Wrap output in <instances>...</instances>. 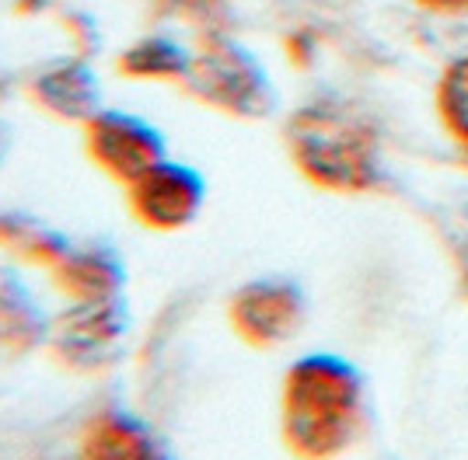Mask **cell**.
<instances>
[{
    "label": "cell",
    "instance_id": "cell-1",
    "mask_svg": "<svg viewBox=\"0 0 468 460\" xmlns=\"http://www.w3.org/2000/svg\"><path fill=\"white\" fill-rule=\"evenodd\" d=\"M360 425V377L335 356H304L283 381V436L304 460L346 450Z\"/></svg>",
    "mask_w": 468,
    "mask_h": 460
},
{
    "label": "cell",
    "instance_id": "cell-2",
    "mask_svg": "<svg viewBox=\"0 0 468 460\" xmlns=\"http://www.w3.org/2000/svg\"><path fill=\"white\" fill-rule=\"evenodd\" d=\"M291 151L301 172L325 189H364L371 185L374 136L343 105H308L293 115Z\"/></svg>",
    "mask_w": 468,
    "mask_h": 460
},
{
    "label": "cell",
    "instance_id": "cell-3",
    "mask_svg": "<svg viewBox=\"0 0 468 460\" xmlns=\"http://www.w3.org/2000/svg\"><path fill=\"white\" fill-rule=\"evenodd\" d=\"M186 84L199 101L220 112L262 115L273 105V88L266 70L245 46H238L228 36H207L199 42Z\"/></svg>",
    "mask_w": 468,
    "mask_h": 460
},
{
    "label": "cell",
    "instance_id": "cell-4",
    "mask_svg": "<svg viewBox=\"0 0 468 460\" xmlns=\"http://www.w3.org/2000/svg\"><path fill=\"white\" fill-rule=\"evenodd\" d=\"M130 339V310L116 300H70L49 325V352L67 370L101 373L119 363Z\"/></svg>",
    "mask_w": 468,
    "mask_h": 460
},
{
    "label": "cell",
    "instance_id": "cell-5",
    "mask_svg": "<svg viewBox=\"0 0 468 460\" xmlns=\"http://www.w3.org/2000/svg\"><path fill=\"white\" fill-rule=\"evenodd\" d=\"M84 147L95 168L112 174L116 182L130 185L144 172L161 164L165 153V136L151 119L122 109H98L84 122Z\"/></svg>",
    "mask_w": 468,
    "mask_h": 460
},
{
    "label": "cell",
    "instance_id": "cell-6",
    "mask_svg": "<svg viewBox=\"0 0 468 460\" xmlns=\"http://www.w3.org/2000/svg\"><path fill=\"white\" fill-rule=\"evenodd\" d=\"M126 199L144 227L182 230L203 210L207 182L196 168L165 157L161 164H154L151 172H144L137 182L126 185Z\"/></svg>",
    "mask_w": 468,
    "mask_h": 460
},
{
    "label": "cell",
    "instance_id": "cell-7",
    "mask_svg": "<svg viewBox=\"0 0 468 460\" xmlns=\"http://www.w3.org/2000/svg\"><path fill=\"white\" fill-rule=\"evenodd\" d=\"M304 321V293L291 279H252L231 297L234 331L252 345L287 342Z\"/></svg>",
    "mask_w": 468,
    "mask_h": 460
},
{
    "label": "cell",
    "instance_id": "cell-8",
    "mask_svg": "<svg viewBox=\"0 0 468 460\" xmlns=\"http://www.w3.org/2000/svg\"><path fill=\"white\" fill-rule=\"evenodd\" d=\"M28 91L42 109L67 122H88L101 109V84L91 63L80 57H57L42 63L28 80Z\"/></svg>",
    "mask_w": 468,
    "mask_h": 460
},
{
    "label": "cell",
    "instance_id": "cell-9",
    "mask_svg": "<svg viewBox=\"0 0 468 460\" xmlns=\"http://www.w3.org/2000/svg\"><path fill=\"white\" fill-rule=\"evenodd\" d=\"M78 460H176V454L151 422L126 408H105L88 422Z\"/></svg>",
    "mask_w": 468,
    "mask_h": 460
},
{
    "label": "cell",
    "instance_id": "cell-10",
    "mask_svg": "<svg viewBox=\"0 0 468 460\" xmlns=\"http://www.w3.org/2000/svg\"><path fill=\"white\" fill-rule=\"evenodd\" d=\"M49 272L67 300H116L126 287V262L109 241L70 245Z\"/></svg>",
    "mask_w": 468,
    "mask_h": 460
},
{
    "label": "cell",
    "instance_id": "cell-11",
    "mask_svg": "<svg viewBox=\"0 0 468 460\" xmlns=\"http://www.w3.org/2000/svg\"><path fill=\"white\" fill-rule=\"evenodd\" d=\"M53 318L18 272H0V363L25 360L49 342Z\"/></svg>",
    "mask_w": 468,
    "mask_h": 460
},
{
    "label": "cell",
    "instance_id": "cell-12",
    "mask_svg": "<svg viewBox=\"0 0 468 460\" xmlns=\"http://www.w3.org/2000/svg\"><path fill=\"white\" fill-rule=\"evenodd\" d=\"M74 241L57 230L53 224L39 220L36 213L25 210H0V248L11 251L15 258L28 266L53 268L67 255Z\"/></svg>",
    "mask_w": 468,
    "mask_h": 460
},
{
    "label": "cell",
    "instance_id": "cell-13",
    "mask_svg": "<svg viewBox=\"0 0 468 460\" xmlns=\"http://www.w3.org/2000/svg\"><path fill=\"white\" fill-rule=\"evenodd\" d=\"M193 53L172 36H144L122 49L119 70L133 80H186Z\"/></svg>",
    "mask_w": 468,
    "mask_h": 460
},
{
    "label": "cell",
    "instance_id": "cell-14",
    "mask_svg": "<svg viewBox=\"0 0 468 460\" xmlns=\"http://www.w3.org/2000/svg\"><path fill=\"white\" fill-rule=\"evenodd\" d=\"M441 105H444V115L454 126V133L468 140V59L454 63L444 77V88H441Z\"/></svg>",
    "mask_w": 468,
    "mask_h": 460
},
{
    "label": "cell",
    "instance_id": "cell-15",
    "mask_svg": "<svg viewBox=\"0 0 468 460\" xmlns=\"http://www.w3.org/2000/svg\"><path fill=\"white\" fill-rule=\"evenodd\" d=\"M63 32H70L74 46L80 49V57H88V49H95L98 46V21L88 18L84 11H70V15H67V25H63Z\"/></svg>",
    "mask_w": 468,
    "mask_h": 460
},
{
    "label": "cell",
    "instance_id": "cell-16",
    "mask_svg": "<svg viewBox=\"0 0 468 460\" xmlns=\"http://www.w3.org/2000/svg\"><path fill=\"white\" fill-rule=\"evenodd\" d=\"M157 4L176 15H186V18H199V15H210L220 0H157Z\"/></svg>",
    "mask_w": 468,
    "mask_h": 460
},
{
    "label": "cell",
    "instance_id": "cell-17",
    "mask_svg": "<svg viewBox=\"0 0 468 460\" xmlns=\"http://www.w3.org/2000/svg\"><path fill=\"white\" fill-rule=\"evenodd\" d=\"M7 151H11V130L0 122V161L7 157Z\"/></svg>",
    "mask_w": 468,
    "mask_h": 460
},
{
    "label": "cell",
    "instance_id": "cell-18",
    "mask_svg": "<svg viewBox=\"0 0 468 460\" xmlns=\"http://www.w3.org/2000/svg\"><path fill=\"white\" fill-rule=\"evenodd\" d=\"M427 4H437V7H468V0H427Z\"/></svg>",
    "mask_w": 468,
    "mask_h": 460
},
{
    "label": "cell",
    "instance_id": "cell-19",
    "mask_svg": "<svg viewBox=\"0 0 468 460\" xmlns=\"http://www.w3.org/2000/svg\"><path fill=\"white\" fill-rule=\"evenodd\" d=\"M7 91H11V84H7V77L0 74V101H4V95H7Z\"/></svg>",
    "mask_w": 468,
    "mask_h": 460
}]
</instances>
